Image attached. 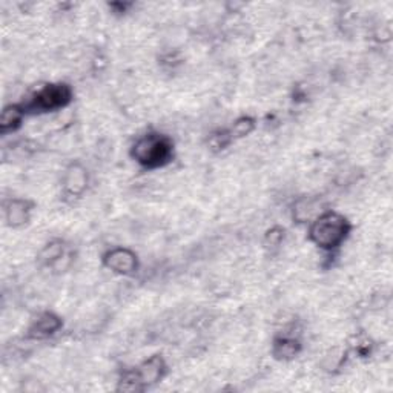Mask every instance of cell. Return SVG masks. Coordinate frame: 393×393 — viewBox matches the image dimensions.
Returning a JSON list of instances; mask_svg holds the SVG:
<instances>
[{"instance_id": "cell-1", "label": "cell", "mask_w": 393, "mask_h": 393, "mask_svg": "<svg viewBox=\"0 0 393 393\" xmlns=\"http://www.w3.org/2000/svg\"><path fill=\"white\" fill-rule=\"evenodd\" d=\"M349 232L350 224L344 215L335 211H326L310 221L309 240L320 249L333 251L344 243Z\"/></svg>"}, {"instance_id": "cell-2", "label": "cell", "mask_w": 393, "mask_h": 393, "mask_svg": "<svg viewBox=\"0 0 393 393\" xmlns=\"http://www.w3.org/2000/svg\"><path fill=\"white\" fill-rule=\"evenodd\" d=\"M132 159L145 166V168L155 169L168 164L172 160L174 145L169 137L163 134H146L140 137L132 146Z\"/></svg>"}, {"instance_id": "cell-3", "label": "cell", "mask_w": 393, "mask_h": 393, "mask_svg": "<svg viewBox=\"0 0 393 393\" xmlns=\"http://www.w3.org/2000/svg\"><path fill=\"white\" fill-rule=\"evenodd\" d=\"M73 97L71 88L63 83L57 85H46L41 91H37L31 100H29L23 108V111H34V112H48L56 111L58 108H63L70 103Z\"/></svg>"}, {"instance_id": "cell-4", "label": "cell", "mask_w": 393, "mask_h": 393, "mask_svg": "<svg viewBox=\"0 0 393 393\" xmlns=\"http://www.w3.org/2000/svg\"><path fill=\"white\" fill-rule=\"evenodd\" d=\"M103 264L119 275H132L139 269V258L130 249L114 248L103 255Z\"/></svg>"}, {"instance_id": "cell-5", "label": "cell", "mask_w": 393, "mask_h": 393, "mask_svg": "<svg viewBox=\"0 0 393 393\" xmlns=\"http://www.w3.org/2000/svg\"><path fill=\"white\" fill-rule=\"evenodd\" d=\"M135 377L139 379L143 390L150 386L160 382L166 373V362L160 355H152L145 360L139 367L134 369Z\"/></svg>"}, {"instance_id": "cell-6", "label": "cell", "mask_w": 393, "mask_h": 393, "mask_svg": "<svg viewBox=\"0 0 393 393\" xmlns=\"http://www.w3.org/2000/svg\"><path fill=\"white\" fill-rule=\"evenodd\" d=\"M62 186L68 197H80L88 188V171L80 163L70 164L63 174Z\"/></svg>"}, {"instance_id": "cell-7", "label": "cell", "mask_w": 393, "mask_h": 393, "mask_svg": "<svg viewBox=\"0 0 393 393\" xmlns=\"http://www.w3.org/2000/svg\"><path fill=\"white\" fill-rule=\"evenodd\" d=\"M62 328V320L53 312H45L38 315L28 330V337L33 340H45Z\"/></svg>"}, {"instance_id": "cell-8", "label": "cell", "mask_w": 393, "mask_h": 393, "mask_svg": "<svg viewBox=\"0 0 393 393\" xmlns=\"http://www.w3.org/2000/svg\"><path fill=\"white\" fill-rule=\"evenodd\" d=\"M31 209H33V204L26 200H21V199L11 200L5 206L6 223L11 226V228H21V226L28 223Z\"/></svg>"}, {"instance_id": "cell-9", "label": "cell", "mask_w": 393, "mask_h": 393, "mask_svg": "<svg viewBox=\"0 0 393 393\" xmlns=\"http://www.w3.org/2000/svg\"><path fill=\"white\" fill-rule=\"evenodd\" d=\"M320 209V201L313 197H304V199H300L293 206V219L298 223H310L312 220H315L321 212Z\"/></svg>"}, {"instance_id": "cell-10", "label": "cell", "mask_w": 393, "mask_h": 393, "mask_svg": "<svg viewBox=\"0 0 393 393\" xmlns=\"http://www.w3.org/2000/svg\"><path fill=\"white\" fill-rule=\"evenodd\" d=\"M65 258H66V246L61 240H54L51 243H48L42 249L41 255H38V261L48 268H56L57 264Z\"/></svg>"}, {"instance_id": "cell-11", "label": "cell", "mask_w": 393, "mask_h": 393, "mask_svg": "<svg viewBox=\"0 0 393 393\" xmlns=\"http://www.w3.org/2000/svg\"><path fill=\"white\" fill-rule=\"evenodd\" d=\"M25 115V111L22 106H8L2 112V120H0V126H2V132L14 131L16 127L22 123V119Z\"/></svg>"}, {"instance_id": "cell-12", "label": "cell", "mask_w": 393, "mask_h": 393, "mask_svg": "<svg viewBox=\"0 0 393 393\" xmlns=\"http://www.w3.org/2000/svg\"><path fill=\"white\" fill-rule=\"evenodd\" d=\"M300 352V342L295 338H280L273 344V355L280 360H290Z\"/></svg>"}, {"instance_id": "cell-13", "label": "cell", "mask_w": 393, "mask_h": 393, "mask_svg": "<svg viewBox=\"0 0 393 393\" xmlns=\"http://www.w3.org/2000/svg\"><path fill=\"white\" fill-rule=\"evenodd\" d=\"M253 126H255V122L251 119V117H240V119L234 123L232 126V137H244L248 135L253 131Z\"/></svg>"}, {"instance_id": "cell-14", "label": "cell", "mask_w": 393, "mask_h": 393, "mask_svg": "<svg viewBox=\"0 0 393 393\" xmlns=\"http://www.w3.org/2000/svg\"><path fill=\"white\" fill-rule=\"evenodd\" d=\"M283 240H284V229L281 228H273L266 234V244L269 248H278Z\"/></svg>"}]
</instances>
